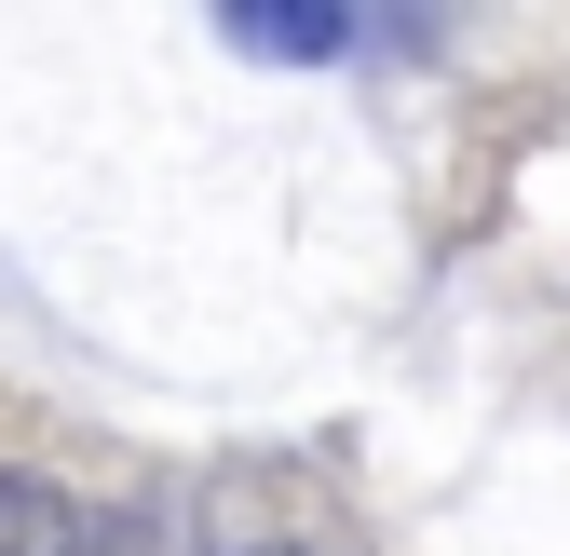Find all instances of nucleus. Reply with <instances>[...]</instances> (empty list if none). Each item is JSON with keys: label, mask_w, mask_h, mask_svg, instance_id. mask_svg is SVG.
<instances>
[{"label": "nucleus", "mask_w": 570, "mask_h": 556, "mask_svg": "<svg viewBox=\"0 0 570 556\" xmlns=\"http://www.w3.org/2000/svg\"><path fill=\"white\" fill-rule=\"evenodd\" d=\"M68 529H82V516H68L55 489H28V475H0V556H68Z\"/></svg>", "instance_id": "obj_1"}, {"label": "nucleus", "mask_w": 570, "mask_h": 556, "mask_svg": "<svg viewBox=\"0 0 570 556\" xmlns=\"http://www.w3.org/2000/svg\"><path fill=\"white\" fill-rule=\"evenodd\" d=\"M232 41H245V54H340V14H258V0H245Z\"/></svg>", "instance_id": "obj_2"}]
</instances>
